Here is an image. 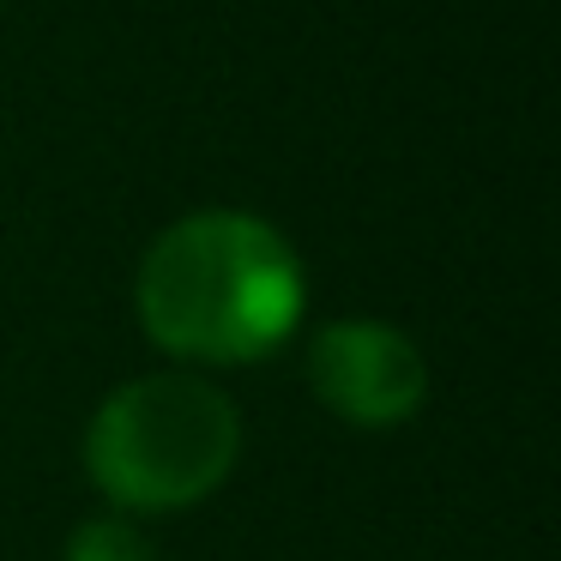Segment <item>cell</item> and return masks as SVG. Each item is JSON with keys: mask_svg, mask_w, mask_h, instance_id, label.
I'll return each mask as SVG.
<instances>
[{"mask_svg": "<svg viewBox=\"0 0 561 561\" xmlns=\"http://www.w3.org/2000/svg\"><path fill=\"white\" fill-rule=\"evenodd\" d=\"M61 561H158V549L127 513H98L67 531Z\"/></svg>", "mask_w": 561, "mask_h": 561, "instance_id": "obj_4", "label": "cell"}, {"mask_svg": "<svg viewBox=\"0 0 561 561\" xmlns=\"http://www.w3.org/2000/svg\"><path fill=\"white\" fill-rule=\"evenodd\" d=\"M308 387L339 423L351 428H399L428 399V363L416 339L387 320L344 314L327 320L308 344Z\"/></svg>", "mask_w": 561, "mask_h": 561, "instance_id": "obj_3", "label": "cell"}, {"mask_svg": "<svg viewBox=\"0 0 561 561\" xmlns=\"http://www.w3.org/2000/svg\"><path fill=\"white\" fill-rule=\"evenodd\" d=\"M308 308L296 248L260 211L206 206L175 218L146 248L134 278V314L175 363L242 368L272 356Z\"/></svg>", "mask_w": 561, "mask_h": 561, "instance_id": "obj_1", "label": "cell"}, {"mask_svg": "<svg viewBox=\"0 0 561 561\" xmlns=\"http://www.w3.org/2000/svg\"><path fill=\"white\" fill-rule=\"evenodd\" d=\"M242 453V411L206 375L158 368L98 404L85 477L115 513H182L206 501Z\"/></svg>", "mask_w": 561, "mask_h": 561, "instance_id": "obj_2", "label": "cell"}]
</instances>
